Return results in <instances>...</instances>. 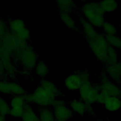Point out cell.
I'll list each match as a JSON object with an SVG mask.
<instances>
[{"label":"cell","mask_w":121,"mask_h":121,"mask_svg":"<svg viewBox=\"0 0 121 121\" xmlns=\"http://www.w3.org/2000/svg\"><path fill=\"white\" fill-rule=\"evenodd\" d=\"M0 60L6 69L7 76L12 78L16 75L17 68L13 61V52L0 43Z\"/></svg>","instance_id":"obj_10"},{"label":"cell","mask_w":121,"mask_h":121,"mask_svg":"<svg viewBox=\"0 0 121 121\" xmlns=\"http://www.w3.org/2000/svg\"><path fill=\"white\" fill-rule=\"evenodd\" d=\"M59 16L61 20L67 27L73 31L77 32L78 34L81 35L80 28H79L77 25L76 22L70 15L65 13H60Z\"/></svg>","instance_id":"obj_17"},{"label":"cell","mask_w":121,"mask_h":121,"mask_svg":"<svg viewBox=\"0 0 121 121\" xmlns=\"http://www.w3.org/2000/svg\"><path fill=\"white\" fill-rule=\"evenodd\" d=\"M119 60L117 50L109 45L107 54V62L106 65L104 66L115 64L118 62Z\"/></svg>","instance_id":"obj_21"},{"label":"cell","mask_w":121,"mask_h":121,"mask_svg":"<svg viewBox=\"0 0 121 121\" xmlns=\"http://www.w3.org/2000/svg\"><path fill=\"white\" fill-rule=\"evenodd\" d=\"M0 95H13V81L0 80Z\"/></svg>","instance_id":"obj_22"},{"label":"cell","mask_w":121,"mask_h":121,"mask_svg":"<svg viewBox=\"0 0 121 121\" xmlns=\"http://www.w3.org/2000/svg\"><path fill=\"white\" fill-rule=\"evenodd\" d=\"M52 107L56 121H69L75 114L63 99L56 98Z\"/></svg>","instance_id":"obj_9"},{"label":"cell","mask_w":121,"mask_h":121,"mask_svg":"<svg viewBox=\"0 0 121 121\" xmlns=\"http://www.w3.org/2000/svg\"><path fill=\"white\" fill-rule=\"evenodd\" d=\"M91 51L98 60L104 66L107 62V54L109 44L104 35L96 30L90 34L83 36Z\"/></svg>","instance_id":"obj_1"},{"label":"cell","mask_w":121,"mask_h":121,"mask_svg":"<svg viewBox=\"0 0 121 121\" xmlns=\"http://www.w3.org/2000/svg\"><path fill=\"white\" fill-rule=\"evenodd\" d=\"M0 121H6L5 116L0 114Z\"/></svg>","instance_id":"obj_28"},{"label":"cell","mask_w":121,"mask_h":121,"mask_svg":"<svg viewBox=\"0 0 121 121\" xmlns=\"http://www.w3.org/2000/svg\"><path fill=\"white\" fill-rule=\"evenodd\" d=\"M109 78L116 84L121 85V60L113 65L104 66L103 70Z\"/></svg>","instance_id":"obj_13"},{"label":"cell","mask_w":121,"mask_h":121,"mask_svg":"<svg viewBox=\"0 0 121 121\" xmlns=\"http://www.w3.org/2000/svg\"><path fill=\"white\" fill-rule=\"evenodd\" d=\"M38 60L36 50L30 44L22 51L13 54L14 63H18L26 70L34 69Z\"/></svg>","instance_id":"obj_4"},{"label":"cell","mask_w":121,"mask_h":121,"mask_svg":"<svg viewBox=\"0 0 121 121\" xmlns=\"http://www.w3.org/2000/svg\"><path fill=\"white\" fill-rule=\"evenodd\" d=\"M102 105L107 111L114 112L121 109V99L113 96L106 97Z\"/></svg>","instance_id":"obj_15"},{"label":"cell","mask_w":121,"mask_h":121,"mask_svg":"<svg viewBox=\"0 0 121 121\" xmlns=\"http://www.w3.org/2000/svg\"><path fill=\"white\" fill-rule=\"evenodd\" d=\"M21 119L22 121H40L33 106L28 104L25 106L24 112Z\"/></svg>","instance_id":"obj_18"},{"label":"cell","mask_w":121,"mask_h":121,"mask_svg":"<svg viewBox=\"0 0 121 121\" xmlns=\"http://www.w3.org/2000/svg\"><path fill=\"white\" fill-rule=\"evenodd\" d=\"M68 106L74 114L83 116L86 113L93 114L94 113L92 105L86 104L79 98H74L69 102Z\"/></svg>","instance_id":"obj_12"},{"label":"cell","mask_w":121,"mask_h":121,"mask_svg":"<svg viewBox=\"0 0 121 121\" xmlns=\"http://www.w3.org/2000/svg\"><path fill=\"white\" fill-rule=\"evenodd\" d=\"M59 96L50 90L39 84L31 93L25 95L26 104L38 107H52L54 100Z\"/></svg>","instance_id":"obj_2"},{"label":"cell","mask_w":121,"mask_h":121,"mask_svg":"<svg viewBox=\"0 0 121 121\" xmlns=\"http://www.w3.org/2000/svg\"><path fill=\"white\" fill-rule=\"evenodd\" d=\"M120 27H121V23L120 24Z\"/></svg>","instance_id":"obj_29"},{"label":"cell","mask_w":121,"mask_h":121,"mask_svg":"<svg viewBox=\"0 0 121 121\" xmlns=\"http://www.w3.org/2000/svg\"><path fill=\"white\" fill-rule=\"evenodd\" d=\"M7 23L10 33L29 42L31 38L30 32L23 19L10 18L8 19Z\"/></svg>","instance_id":"obj_8"},{"label":"cell","mask_w":121,"mask_h":121,"mask_svg":"<svg viewBox=\"0 0 121 121\" xmlns=\"http://www.w3.org/2000/svg\"><path fill=\"white\" fill-rule=\"evenodd\" d=\"M80 14L93 26L101 27L105 21V13L97 1H88L83 3L80 8Z\"/></svg>","instance_id":"obj_3"},{"label":"cell","mask_w":121,"mask_h":121,"mask_svg":"<svg viewBox=\"0 0 121 121\" xmlns=\"http://www.w3.org/2000/svg\"><path fill=\"white\" fill-rule=\"evenodd\" d=\"M34 69L35 74L41 79L44 78L49 72L48 67L41 59H39Z\"/></svg>","instance_id":"obj_19"},{"label":"cell","mask_w":121,"mask_h":121,"mask_svg":"<svg viewBox=\"0 0 121 121\" xmlns=\"http://www.w3.org/2000/svg\"><path fill=\"white\" fill-rule=\"evenodd\" d=\"M10 111L9 115L15 118H21L26 104L25 95H13L9 101Z\"/></svg>","instance_id":"obj_11"},{"label":"cell","mask_w":121,"mask_h":121,"mask_svg":"<svg viewBox=\"0 0 121 121\" xmlns=\"http://www.w3.org/2000/svg\"><path fill=\"white\" fill-rule=\"evenodd\" d=\"M10 107L9 102L0 95V114L6 116L9 115Z\"/></svg>","instance_id":"obj_24"},{"label":"cell","mask_w":121,"mask_h":121,"mask_svg":"<svg viewBox=\"0 0 121 121\" xmlns=\"http://www.w3.org/2000/svg\"><path fill=\"white\" fill-rule=\"evenodd\" d=\"M36 112L40 121H56L51 107H38Z\"/></svg>","instance_id":"obj_16"},{"label":"cell","mask_w":121,"mask_h":121,"mask_svg":"<svg viewBox=\"0 0 121 121\" xmlns=\"http://www.w3.org/2000/svg\"><path fill=\"white\" fill-rule=\"evenodd\" d=\"M100 82L98 83L99 95L103 99L106 97L113 96L121 99V87L112 82L106 74L102 70L99 76Z\"/></svg>","instance_id":"obj_5"},{"label":"cell","mask_w":121,"mask_h":121,"mask_svg":"<svg viewBox=\"0 0 121 121\" xmlns=\"http://www.w3.org/2000/svg\"><path fill=\"white\" fill-rule=\"evenodd\" d=\"M98 3L100 8L104 13L114 12L118 7V3L113 0H102L98 1Z\"/></svg>","instance_id":"obj_20"},{"label":"cell","mask_w":121,"mask_h":121,"mask_svg":"<svg viewBox=\"0 0 121 121\" xmlns=\"http://www.w3.org/2000/svg\"><path fill=\"white\" fill-rule=\"evenodd\" d=\"M56 6L60 13L71 14L80 13V8L78 7L76 2L70 0H56Z\"/></svg>","instance_id":"obj_14"},{"label":"cell","mask_w":121,"mask_h":121,"mask_svg":"<svg viewBox=\"0 0 121 121\" xmlns=\"http://www.w3.org/2000/svg\"><path fill=\"white\" fill-rule=\"evenodd\" d=\"M7 76L5 67L0 60V80H6L5 78Z\"/></svg>","instance_id":"obj_27"},{"label":"cell","mask_w":121,"mask_h":121,"mask_svg":"<svg viewBox=\"0 0 121 121\" xmlns=\"http://www.w3.org/2000/svg\"><path fill=\"white\" fill-rule=\"evenodd\" d=\"M90 74L86 69L76 70L66 77L64 84L69 91H78L83 83L90 81Z\"/></svg>","instance_id":"obj_6"},{"label":"cell","mask_w":121,"mask_h":121,"mask_svg":"<svg viewBox=\"0 0 121 121\" xmlns=\"http://www.w3.org/2000/svg\"><path fill=\"white\" fill-rule=\"evenodd\" d=\"M9 31L7 21L0 17V40Z\"/></svg>","instance_id":"obj_26"},{"label":"cell","mask_w":121,"mask_h":121,"mask_svg":"<svg viewBox=\"0 0 121 121\" xmlns=\"http://www.w3.org/2000/svg\"><path fill=\"white\" fill-rule=\"evenodd\" d=\"M104 35H116L117 30L115 26L111 22L104 21L102 25Z\"/></svg>","instance_id":"obj_25"},{"label":"cell","mask_w":121,"mask_h":121,"mask_svg":"<svg viewBox=\"0 0 121 121\" xmlns=\"http://www.w3.org/2000/svg\"><path fill=\"white\" fill-rule=\"evenodd\" d=\"M79 99L86 104L92 105L96 103L99 95V89L98 83L90 81L83 83L78 90Z\"/></svg>","instance_id":"obj_7"},{"label":"cell","mask_w":121,"mask_h":121,"mask_svg":"<svg viewBox=\"0 0 121 121\" xmlns=\"http://www.w3.org/2000/svg\"><path fill=\"white\" fill-rule=\"evenodd\" d=\"M105 38L108 44L115 48L116 50H120L121 51V38L115 35H105Z\"/></svg>","instance_id":"obj_23"}]
</instances>
